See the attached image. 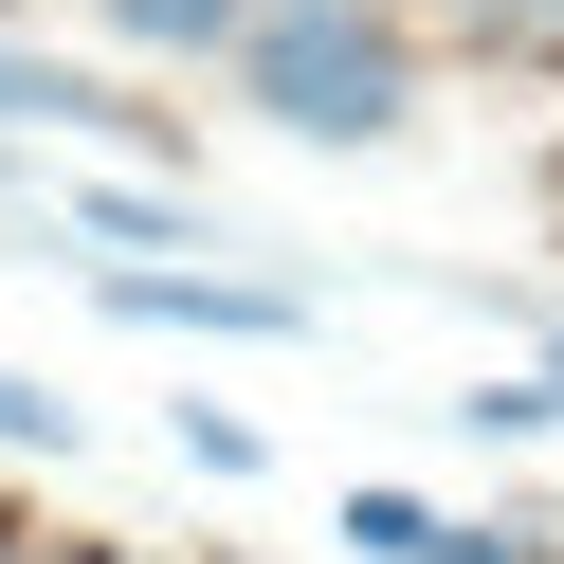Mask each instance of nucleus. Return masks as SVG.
I'll use <instances>...</instances> for the list:
<instances>
[{
	"instance_id": "0eeeda50",
	"label": "nucleus",
	"mask_w": 564,
	"mask_h": 564,
	"mask_svg": "<svg viewBox=\"0 0 564 564\" xmlns=\"http://www.w3.org/2000/svg\"><path fill=\"white\" fill-rule=\"evenodd\" d=\"M455 419H474V437H546V419H564V382H546V365H510V382H474Z\"/></svg>"
},
{
	"instance_id": "9b49d317",
	"label": "nucleus",
	"mask_w": 564,
	"mask_h": 564,
	"mask_svg": "<svg viewBox=\"0 0 564 564\" xmlns=\"http://www.w3.org/2000/svg\"><path fill=\"white\" fill-rule=\"evenodd\" d=\"M0 183H19V147H0Z\"/></svg>"
},
{
	"instance_id": "f257e3e1",
	"label": "nucleus",
	"mask_w": 564,
	"mask_h": 564,
	"mask_svg": "<svg viewBox=\"0 0 564 564\" xmlns=\"http://www.w3.org/2000/svg\"><path fill=\"white\" fill-rule=\"evenodd\" d=\"M237 74H256V110L292 128V147H382V128L419 110V55H401L382 0H256Z\"/></svg>"
},
{
	"instance_id": "20e7f679",
	"label": "nucleus",
	"mask_w": 564,
	"mask_h": 564,
	"mask_svg": "<svg viewBox=\"0 0 564 564\" xmlns=\"http://www.w3.org/2000/svg\"><path fill=\"white\" fill-rule=\"evenodd\" d=\"M91 19H110L128 55H237L256 37V0H91Z\"/></svg>"
},
{
	"instance_id": "ddd939ff",
	"label": "nucleus",
	"mask_w": 564,
	"mask_h": 564,
	"mask_svg": "<svg viewBox=\"0 0 564 564\" xmlns=\"http://www.w3.org/2000/svg\"><path fill=\"white\" fill-rule=\"evenodd\" d=\"M546 382H564V346H546Z\"/></svg>"
},
{
	"instance_id": "9d476101",
	"label": "nucleus",
	"mask_w": 564,
	"mask_h": 564,
	"mask_svg": "<svg viewBox=\"0 0 564 564\" xmlns=\"http://www.w3.org/2000/svg\"><path fill=\"white\" fill-rule=\"evenodd\" d=\"M55 564H147V546H55Z\"/></svg>"
},
{
	"instance_id": "1a4fd4ad",
	"label": "nucleus",
	"mask_w": 564,
	"mask_h": 564,
	"mask_svg": "<svg viewBox=\"0 0 564 564\" xmlns=\"http://www.w3.org/2000/svg\"><path fill=\"white\" fill-rule=\"evenodd\" d=\"M437 19H474V37H528V19H564V0H437Z\"/></svg>"
},
{
	"instance_id": "6e6552de",
	"label": "nucleus",
	"mask_w": 564,
	"mask_h": 564,
	"mask_svg": "<svg viewBox=\"0 0 564 564\" xmlns=\"http://www.w3.org/2000/svg\"><path fill=\"white\" fill-rule=\"evenodd\" d=\"M546 546H564V528H455L437 564H546Z\"/></svg>"
},
{
	"instance_id": "f03ea898",
	"label": "nucleus",
	"mask_w": 564,
	"mask_h": 564,
	"mask_svg": "<svg viewBox=\"0 0 564 564\" xmlns=\"http://www.w3.org/2000/svg\"><path fill=\"white\" fill-rule=\"evenodd\" d=\"M110 310L128 328H237V346L310 328V292H273V273H110Z\"/></svg>"
},
{
	"instance_id": "f8f14e48",
	"label": "nucleus",
	"mask_w": 564,
	"mask_h": 564,
	"mask_svg": "<svg viewBox=\"0 0 564 564\" xmlns=\"http://www.w3.org/2000/svg\"><path fill=\"white\" fill-rule=\"evenodd\" d=\"M0 564H19V528H0Z\"/></svg>"
},
{
	"instance_id": "423d86ee",
	"label": "nucleus",
	"mask_w": 564,
	"mask_h": 564,
	"mask_svg": "<svg viewBox=\"0 0 564 564\" xmlns=\"http://www.w3.org/2000/svg\"><path fill=\"white\" fill-rule=\"evenodd\" d=\"M74 219H91V237H128V256H183V237H200V219H183V183H164V200H147V183H91Z\"/></svg>"
},
{
	"instance_id": "39448f33",
	"label": "nucleus",
	"mask_w": 564,
	"mask_h": 564,
	"mask_svg": "<svg viewBox=\"0 0 564 564\" xmlns=\"http://www.w3.org/2000/svg\"><path fill=\"white\" fill-rule=\"evenodd\" d=\"M346 546H365V564H437L455 510H419V491H346Z\"/></svg>"
},
{
	"instance_id": "7ed1b4c3",
	"label": "nucleus",
	"mask_w": 564,
	"mask_h": 564,
	"mask_svg": "<svg viewBox=\"0 0 564 564\" xmlns=\"http://www.w3.org/2000/svg\"><path fill=\"white\" fill-rule=\"evenodd\" d=\"M19 128H110V147H164V110H128L110 74H74V55H19L0 37V147Z\"/></svg>"
}]
</instances>
